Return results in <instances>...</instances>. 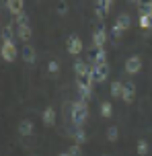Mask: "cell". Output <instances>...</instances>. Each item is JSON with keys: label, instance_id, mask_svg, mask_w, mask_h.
Here are the masks:
<instances>
[{"label": "cell", "instance_id": "21", "mask_svg": "<svg viewBox=\"0 0 152 156\" xmlns=\"http://www.w3.org/2000/svg\"><path fill=\"white\" fill-rule=\"evenodd\" d=\"M72 136H74V140H76V144H84V142H87V132H84L82 127H76V132H74Z\"/></svg>", "mask_w": 152, "mask_h": 156}, {"label": "cell", "instance_id": "1", "mask_svg": "<svg viewBox=\"0 0 152 156\" xmlns=\"http://www.w3.org/2000/svg\"><path fill=\"white\" fill-rule=\"evenodd\" d=\"M70 117H72V123L76 127H82V123L87 121L88 117V105L84 99H76L72 103V111H70Z\"/></svg>", "mask_w": 152, "mask_h": 156}, {"label": "cell", "instance_id": "9", "mask_svg": "<svg viewBox=\"0 0 152 156\" xmlns=\"http://www.w3.org/2000/svg\"><path fill=\"white\" fill-rule=\"evenodd\" d=\"M111 6H113V0H97V2H95L97 16H101V19H103L105 12H109V10H111Z\"/></svg>", "mask_w": 152, "mask_h": 156}, {"label": "cell", "instance_id": "29", "mask_svg": "<svg viewBox=\"0 0 152 156\" xmlns=\"http://www.w3.org/2000/svg\"><path fill=\"white\" fill-rule=\"evenodd\" d=\"M66 10H68V4H66L64 0H62V2L58 4V12H60V15H66Z\"/></svg>", "mask_w": 152, "mask_h": 156}, {"label": "cell", "instance_id": "4", "mask_svg": "<svg viewBox=\"0 0 152 156\" xmlns=\"http://www.w3.org/2000/svg\"><path fill=\"white\" fill-rule=\"evenodd\" d=\"M105 41H107V29H105V25H99L95 31H93V45L97 49H103Z\"/></svg>", "mask_w": 152, "mask_h": 156}, {"label": "cell", "instance_id": "23", "mask_svg": "<svg viewBox=\"0 0 152 156\" xmlns=\"http://www.w3.org/2000/svg\"><path fill=\"white\" fill-rule=\"evenodd\" d=\"M12 35H15V29H12L10 25H4V27H2V41L12 39Z\"/></svg>", "mask_w": 152, "mask_h": 156}, {"label": "cell", "instance_id": "8", "mask_svg": "<svg viewBox=\"0 0 152 156\" xmlns=\"http://www.w3.org/2000/svg\"><path fill=\"white\" fill-rule=\"evenodd\" d=\"M66 45H68V51L70 54H80L82 51V39L78 37V35H70L68 37V41H66Z\"/></svg>", "mask_w": 152, "mask_h": 156}, {"label": "cell", "instance_id": "16", "mask_svg": "<svg viewBox=\"0 0 152 156\" xmlns=\"http://www.w3.org/2000/svg\"><path fill=\"white\" fill-rule=\"evenodd\" d=\"M4 6H6L10 12L21 15V12H23V0H6V2H4Z\"/></svg>", "mask_w": 152, "mask_h": 156}, {"label": "cell", "instance_id": "7", "mask_svg": "<svg viewBox=\"0 0 152 156\" xmlns=\"http://www.w3.org/2000/svg\"><path fill=\"white\" fill-rule=\"evenodd\" d=\"M134 97H136V84L132 82V80H125L123 82V93H121V99L125 103H132L134 101Z\"/></svg>", "mask_w": 152, "mask_h": 156}, {"label": "cell", "instance_id": "14", "mask_svg": "<svg viewBox=\"0 0 152 156\" xmlns=\"http://www.w3.org/2000/svg\"><path fill=\"white\" fill-rule=\"evenodd\" d=\"M19 133L21 136H31L33 133V121L31 119H21L19 121Z\"/></svg>", "mask_w": 152, "mask_h": 156}, {"label": "cell", "instance_id": "12", "mask_svg": "<svg viewBox=\"0 0 152 156\" xmlns=\"http://www.w3.org/2000/svg\"><path fill=\"white\" fill-rule=\"evenodd\" d=\"M21 54H23V60L27 64H33V62H35V47H33L31 43H25V45L21 47Z\"/></svg>", "mask_w": 152, "mask_h": 156}, {"label": "cell", "instance_id": "18", "mask_svg": "<svg viewBox=\"0 0 152 156\" xmlns=\"http://www.w3.org/2000/svg\"><path fill=\"white\" fill-rule=\"evenodd\" d=\"M123 93V82L121 80H113L111 82V97H121Z\"/></svg>", "mask_w": 152, "mask_h": 156}, {"label": "cell", "instance_id": "24", "mask_svg": "<svg viewBox=\"0 0 152 156\" xmlns=\"http://www.w3.org/2000/svg\"><path fill=\"white\" fill-rule=\"evenodd\" d=\"M138 21H140V27H142V29H150L152 27L150 15H142V12H140V19H138Z\"/></svg>", "mask_w": 152, "mask_h": 156}, {"label": "cell", "instance_id": "31", "mask_svg": "<svg viewBox=\"0 0 152 156\" xmlns=\"http://www.w3.org/2000/svg\"><path fill=\"white\" fill-rule=\"evenodd\" d=\"M150 23H152V15H150Z\"/></svg>", "mask_w": 152, "mask_h": 156}, {"label": "cell", "instance_id": "17", "mask_svg": "<svg viewBox=\"0 0 152 156\" xmlns=\"http://www.w3.org/2000/svg\"><path fill=\"white\" fill-rule=\"evenodd\" d=\"M103 64H107L105 49H95V64H93V66H103Z\"/></svg>", "mask_w": 152, "mask_h": 156}, {"label": "cell", "instance_id": "27", "mask_svg": "<svg viewBox=\"0 0 152 156\" xmlns=\"http://www.w3.org/2000/svg\"><path fill=\"white\" fill-rule=\"evenodd\" d=\"M48 70L51 72V74H56V72L60 70V64H58L56 60H49V64H48Z\"/></svg>", "mask_w": 152, "mask_h": 156}, {"label": "cell", "instance_id": "20", "mask_svg": "<svg viewBox=\"0 0 152 156\" xmlns=\"http://www.w3.org/2000/svg\"><path fill=\"white\" fill-rule=\"evenodd\" d=\"M101 115H103V117H111L113 115V105L109 101L101 103Z\"/></svg>", "mask_w": 152, "mask_h": 156}, {"label": "cell", "instance_id": "6", "mask_svg": "<svg viewBox=\"0 0 152 156\" xmlns=\"http://www.w3.org/2000/svg\"><path fill=\"white\" fill-rule=\"evenodd\" d=\"M72 66H74V72H76V76H80V78H87V76H88V72H90V68H93V66H90L87 60H76Z\"/></svg>", "mask_w": 152, "mask_h": 156}, {"label": "cell", "instance_id": "30", "mask_svg": "<svg viewBox=\"0 0 152 156\" xmlns=\"http://www.w3.org/2000/svg\"><path fill=\"white\" fill-rule=\"evenodd\" d=\"M58 156H70V154H68V152H60Z\"/></svg>", "mask_w": 152, "mask_h": 156}, {"label": "cell", "instance_id": "28", "mask_svg": "<svg viewBox=\"0 0 152 156\" xmlns=\"http://www.w3.org/2000/svg\"><path fill=\"white\" fill-rule=\"evenodd\" d=\"M16 25H29V16L21 12V15H16Z\"/></svg>", "mask_w": 152, "mask_h": 156}, {"label": "cell", "instance_id": "5", "mask_svg": "<svg viewBox=\"0 0 152 156\" xmlns=\"http://www.w3.org/2000/svg\"><path fill=\"white\" fill-rule=\"evenodd\" d=\"M142 70V58L140 55H129L128 60H125V72L128 74H136V72Z\"/></svg>", "mask_w": 152, "mask_h": 156}, {"label": "cell", "instance_id": "11", "mask_svg": "<svg viewBox=\"0 0 152 156\" xmlns=\"http://www.w3.org/2000/svg\"><path fill=\"white\" fill-rule=\"evenodd\" d=\"M93 74H95L97 82H103L105 78L109 76V66L107 64H103V66H93Z\"/></svg>", "mask_w": 152, "mask_h": 156}, {"label": "cell", "instance_id": "13", "mask_svg": "<svg viewBox=\"0 0 152 156\" xmlns=\"http://www.w3.org/2000/svg\"><path fill=\"white\" fill-rule=\"evenodd\" d=\"M31 25H16V35L19 39H23L25 43H29V39H31Z\"/></svg>", "mask_w": 152, "mask_h": 156}, {"label": "cell", "instance_id": "3", "mask_svg": "<svg viewBox=\"0 0 152 156\" xmlns=\"http://www.w3.org/2000/svg\"><path fill=\"white\" fill-rule=\"evenodd\" d=\"M0 54H2V58L6 60V62H12L16 58V54H19V47H16L15 39H6V41H2V49H0Z\"/></svg>", "mask_w": 152, "mask_h": 156}, {"label": "cell", "instance_id": "22", "mask_svg": "<svg viewBox=\"0 0 152 156\" xmlns=\"http://www.w3.org/2000/svg\"><path fill=\"white\" fill-rule=\"evenodd\" d=\"M117 138H119V129H117L115 125L107 127V140H109V142H115Z\"/></svg>", "mask_w": 152, "mask_h": 156}, {"label": "cell", "instance_id": "10", "mask_svg": "<svg viewBox=\"0 0 152 156\" xmlns=\"http://www.w3.org/2000/svg\"><path fill=\"white\" fill-rule=\"evenodd\" d=\"M76 88H78V93H80V99H84V101L93 94V86L88 84L87 80H78L76 82Z\"/></svg>", "mask_w": 152, "mask_h": 156}, {"label": "cell", "instance_id": "26", "mask_svg": "<svg viewBox=\"0 0 152 156\" xmlns=\"http://www.w3.org/2000/svg\"><path fill=\"white\" fill-rule=\"evenodd\" d=\"M68 154H70V156H80V154H82L80 144H74V146H70V148H68Z\"/></svg>", "mask_w": 152, "mask_h": 156}, {"label": "cell", "instance_id": "2", "mask_svg": "<svg viewBox=\"0 0 152 156\" xmlns=\"http://www.w3.org/2000/svg\"><path fill=\"white\" fill-rule=\"evenodd\" d=\"M129 25H132V16H129L128 12H121V15L115 19L113 27H111V35L113 37H119L125 29H129Z\"/></svg>", "mask_w": 152, "mask_h": 156}, {"label": "cell", "instance_id": "19", "mask_svg": "<svg viewBox=\"0 0 152 156\" xmlns=\"http://www.w3.org/2000/svg\"><path fill=\"white\" fill-rule=\"evenodd\" d=\"M136 152H138L140 156L148 154V142H146L144 138H140V140H138V144H136Z\"/></svg>", "mask_w": 152, "mask_h": 156}, {"label": "cell", "instance_id": "25", "mask_svg": "<svg viewBox=\"0 0 152 156\" xmlns=\"http://www.w3.org/2000/svg\"><path fill=\"white\" fill-rule=\"evenodd\" d=\"M140 12L142 15H152V2H140Z\"/></svg>", "mask_w": 152, "mask_h": 156}, {"label": "cell", "instance_id": "15", "mask_svg": "<svg viewBox=\"0 0 152 156\" xmlns=\"http://www.w3.org/2000/svg\"><path fill=\"white\" fill-rule=\"evenodd\" d=\"M41 117H43V123L45 125H54L56 123V109H54V107H45Z\"/></svg>", "mask_w": 152, "mask_h": 156}]
</instances>
